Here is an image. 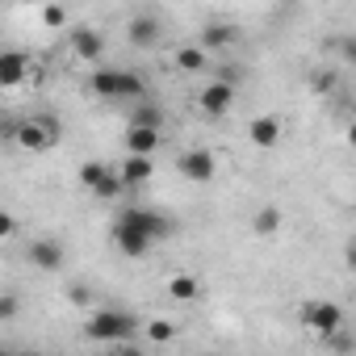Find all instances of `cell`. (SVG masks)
Listing matches in <instances>:
<instances>
[{"mask_svg": "<svg viewBox=\"0 0 356 356\" xmlns=\"http://www.w3.org/2000/svg\"><path fill=\"white\" fill-rule=\"evenodd\" d=\"M88 88L97 97H109V101H138L147 92V80L138 72H122V67H97L88 76Z\"/></svg>", "mask_w": 356, "mask_h": 356, "instance_id": "cell-1", "label": "cell"}, {"mask_svg": "<svg viewBox=\"0 0 356 356\" xmlns=\"http://www.w3.org/2000/svg\"><path fill=\"white\" fill-rule=\"evenodd\" d=\"M59 138H63V130H59V122L47 118V113H30V118H22V122L13 126V143H17L22 151H30V155H42V151H51V147H59Z\"/></svg>", "mask_w": 356, "mask_h": 356, "instance_id": "cell-2", "label": "cell"}, {"mask_svg": "<svg viewBox=\"0 0 356 356\" xmlns=\"http://www.w3.org/2000/svg\"><path fill=\"white\" fill-rule=\"evenodd\" d=\"M134 327H138V318H134V314L101 306V310H92V318L84 323V335H88V339H97V343H122V339H130V335H134Z\"/></svg>", "mask_w": 356, "mask_h": 356, "instance_id": "cell-3", "label": "cell"}, {"mask_svg": "<svg viewBox=\"0 0 356 356\" xmlns=\"http://www.w3.org/2000/svg\"><path fill=\"white\" fill-rule=\"evenodd\" d=\"M80 185H84L92 197H101V202H113V197H122V193H126L122 172H118V168H109V163H101V159L80 163Z\"/></svg>", "mask_w": 356, "mask_h": 356, "instance_id": "cell-4", "label": "cell"}, {"mask_svg": "<svg viewBox=\"0 0 356 356\" xmlns=\"http://www.w3.org/2000/svg\"><path fill=\"white\" fill-rule=\"evenodd\" d=\"M176 172H181L189 185H210L218 176V159L206 147H189L185 155H176Z\"/></svg>", "mask_w": 356, "mask_h": 356, "instance_id": "cell-5", "label": "cell"}, {"mask_svg": "<svg viewBox=\"0 0 356 356\" xmlns=\"http://www.w3.org/2000/svg\"><path fill=\"white\" fill-rule=\"evenodd\" d=\"M235 101H239V92H235L231 80H210V84L202 88V97H197V109H202L206 118H227V113L235 109Z\"/></svg>", "mask_w": 356, "mask_h": 356, "instance_id": "cell-6", "label": "cell"}, {"mask_svg": "<svg viewBox=\"0 0 356 356\" xmlns=\"http://www.w3.org/2000/svg\"><path fill=\"white\" fill-rule=\"evenodd\" d=\"M67 51H72L80 63H101V59H105V34L92 30V26H72Z\"/></svg>", "mask_w": 356, "mask_h": 356, "instance_id": "cell-7", "label": "cell"}, {"mask_svg": "<svg viewBox=\"0 0 356 356\" xmlns=\"http://www.w3.org/2000/svg\"><path fill=\"white\" fill-rule=\"evenodd\" d=\"M302 323L314 331V335H335L343 327V310L335 302H306L302 306Z\"/></svg>", "mask_w": 356, "mask_h": 356, "instance_id": "cell-8", "label": "cell"}, {"mask_svg": "<svg viewBox=\"0 0 356 356\" xmlns=\"http://www.w3.org/2000/svg\"><path fill=\"white\" fill-rule=\"evenodd\" d=\"M26 260L38 268V273H59L63 264H67V248H63V239H34L30 243V252H26Z\"/></svg>", "mask_w": 356, "mask_h": 356, "instance_id": "cell-9", "label": "cell"}, {"mask_svg": "<svg viewBox=\"0 0 356 356\" xmlns=\"http://www.w3.org/2000/svg\"><path fill=\"white\" fill-rule=\"evenodd\" d=\"M113 248L122 252V256H130V260H143L151 248H155V239L147 235V231H138V227H130V222H113Z\"/></svg>", "mask_w": 356, "mask_h": 356, "instance_id": "cell-10", "label": "cell"}, {"mask_svg": "<svg viewBox=\"0 0 356 356\" xmlns=\"http://www.w3.org/2000/svg\"><path fill=\"white\" fill-rule=\"evenodd\" d=\"M30 76H38L30 55H22V51H5V55H0V84H5V88H17Z\"/></svg>", "mask_w": 356, "mask_h": 356, "instance_id": "cell-11", "label": "cell"}, {"mask_svg": "<svg viewBox=\"0 0 356 356\" xmlns=\"http://www.w3.org/2000/svg\"><path fill=\"white\" fill-rule=\"evenodd\" d=\"M197 42H202L210 55H218V51H231V47L239 42V26H235V22H206Z\"/></svg>", "mask_w": 356, "mask_h": 356, "instance_id": "cell-12", "label": "cell"}, {"mask_svg": "<svg viewBox=\"0 0 356 356\" xmlns=\"http://www.w3.org/2000/svg\"><path fill=\"white\" fill-rule=\"evenodd\" d=\"M248 138H252L256 151H273V147L281 143V118H277V113L252 118V122H248Z\"/></svg>", "mask_w": 356, "mask_h": 356, "instance_id": "cell-13", "label": "cell"}, {"mask_svg": "<svg viewBox=\"0 0 356 356\" xmlns=\"http://www.w3.org/2000/svg\"><path fill=\"white\" fill-rule=\"evenodd\" d=\"M118 172H122L126 189H143L151 176H155V163H151V155H134V151H126V159L118 163Z\"/></svg>", "mask_w": 356, "mask_h": 356, "instance_id": "cell-14", "label": "cell"}, {"mask_svg": "<svg viewBox=\"0 0 356 356\" xmlns=\"http://www.w3.org/2000/svg\"><path fill=\"white\" fill-rule=\"evenodd\" d=\"M159 147H163V130H155V126H138V122L126 126V151H134V155H155Z\"/></svg>", "mask_w": 356, "mask_h": 356, "instance_id": "cell-15", "label": "cell"}, {"mask_svg": "<svg viewBox=\"0 0 356 356\" xmlns=\"http://www.w3.org/2000/svg\"><path fill=\"white\" fill-rule=\"evenodd\" d=\"M159 34H163V30H159V22H155L151 13H134V17H130V26H126V38H130L138 51L155 47V42H159Z\"/></svg>", "mask_w": 356, "mask_h": 356, "instance_id": "cell-16", "label": "cell"}, {"mask_svg": "<svg viewBox=\"0 0 356 356\" xmlns=\"http://www.w3.org/2000/svg\"><path fill=\"white\" fill-rule=\"evenodd\" d=\"M172 63L181 67V72H189V76H202V72L210 67V51H206L202 42H185V47L172 51Z\"/></svg>", "mask_w": 356, "mask_h": 356, "instance_id": "cell-17", "label": "cell"}, {"mask_svg": "<svg viewBox=\"0 0 356 356\" xmlns=\"http://www.w3.org/2000/svg\"><path fill=\"white\" fill-rule=\"evenodd\" d=\"M163 289H168L172 302H197V298H202V281H197L193 273H172V277L163 281Z\"/></svg>", "mask_w": 356, "mask_h": 356, "instance_id": "cell-18", "label": "cell"}, {"mask_svg": "<svg viewBox=\"0 0 356 356\" xmlns=\"http://www.w3.org/2000/svg\"><path fill=\"white\" fill-rule=\"evenodd\" d=\"M281 222H285V218H281V210H277V206H260V210H256V218H252V231L268 239V235H277V231H281Z\"/></svg>", "mask_w": 356, "mask_h": 356, "instance_id": "cell-19", "label": "cell"}, {"mask_svg": "<svg viewBox=\"0 0 356 356\" xmlns=\"http://www.w3.org/2000/svg\"><path fill=\"white\" fill-rule=\"evenodd\" d=\"M130 122H138V126H155V130H163V122H168V113H163L159 105H151V101H138V105L130 109Z\"/></svg>", "mask_w": 356, "mask_h": 356, "instance_id": "cell-20", "label": "cell"}, {"mask_svg": "<svg viewBox=\"0 0 356 356\" xmlns=\"http://www.w3.org/2000/svg\"><path fill=\"white\" fill-rule=\"evenodd\" d=\"M147 335H151V343H168V339H176V323L151 318V323H147Z\"/></svg>", "mask_w": 356, "mask_h": 356, "instance_id": "cell-21", "label": "cell"}, {"mask_svg": "<svg viewBox=\"0 0 356 356\" xmlns=\"http://www.w3.org/2000/svg\"><path fill=\"white\" fill-rule=\"evenodd\" d=\"M42 26L63 30V26H67V9H63V5H42Z\"/></svg>", "mask_w": 356, "mask_h": 356, "instance_id": "cell-22", "label": "cell"}, {"mask_svg": "<svg viewBox=\"0 0 356 356\" xmlns=\"http://www.w3.org/2000/svg\"><path fill=\"white\" fill-rule=\"evenodd\" d=\"M17 314V298L13 293H5V298H0V323H9Z\"/></svg>", "mask_w": 356, "mask_h": 356, "instance_id": "cell-23", "label": "cell"}, {"mask_svg": "<svg viewBox=\"0 0 356 356\" xmlns=\"http://www.w3.org/2000/svg\"><path fill=\"white\" fill-rule=\"evenodd\" d=\"M13 231H17V218L13 214H0V239H9Z\"/></svg>", "mask_w": 356, "mask_h": 356, "instance_id": "cell-24", "label": "cell"}, {"mask_svg": "<svg viewBox=\"0 0 356 356\" xmlns=\"http://www.w3.org/2000/svg\"><path fill=\"white\" fill-rule=\"evenodd\" d=\"M72 302L84 306V302H88V289H84V285H72Z\"/></svg>", "mask_w": 356, "mask_h": 356, "instance_id": "cell-25", "label": "cell"}, {"mask_svg": "<svg viewBox=\"0 0 356 356\" xmlns=\"http://www.w3.org/2000/svg\"><path fill=\"white\" fill-rule=\"evenodd\" d=\"M348 147H356V122H348Z\"/></svg>", "mask_w": 356, "mask_h": 356, "instance_id": "cell-26", "label": "cell"}, {"mask_svg": "<svg viewBox=\"0 0 356 356\" xmlns=\"http://www.w3.org/2000/svg\"><path fill=\"white\" fill-rule=\"evenodd\" d=\"M343 51H352V59H356V42H343Z\"/></svg>", "mask_w": 356, "mask_h": 356, "instance_id": "cell-27", "label": "cell"}, {"mask_svg": "<svg viewBox=\"0 0 356 356\" xmlns=\"http://www.w3.org/2000/svg\"><path fill=\"white\" fill-rule=\"evenodd\" d=\"M17 5H38V0H17Z\"/></svg>", "mask_w": 356, "mask_h": 356, "instance_id": "cell-28", "label": "cell"}]
</instances>
